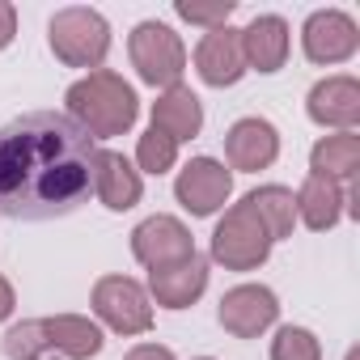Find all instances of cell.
<instances>
[{
  "label": "cell",
  "instance_id": "cell-12",
  "mask_svg": "<svg viewBox=\"0 0 360 360\" xmlns=\"http://www.w3.org/2000/svg\"><path fill=\"white\" fill-rule=\"evenodd\" d=\"M195 72L212 89H229L246 77V56H242V30L217 26L200 39L195 47Z\"/></svg>",
  "mask_w": 360,
  "mask_h": 360
},
{
  "label": "cell",
  "instance_id": "cell-22",
  "mask_svg": "<svg viewBox=\"0 0 360 360\" xmlns=\"http://www.w3.org/2000/svg\"><path fill=\"white\" fill-rule=\"evenodd\" d=\"M174 161H178V144H174L169 136H161L157 127H148V131L136 140V165H140L144 174L161 178L165 169H174Z\"/></svg>",
  "mask_w": 360,
  "mask_h": 360
},
{
  "label": "cell",
  "instance_id": "cell-25",
  "mask_svg": "<svg viewBox=\"0 0 360 360\" xmlns=\"http://www.w3.org/2000/svg\"><path fill=\"white\" fill-rule=\"evenodd\" d=\"M13 39H18V9L9 0H0V51H5Z\"/></svg>",
  "mask_w": 360,
  "mask_h": 360
},
{
  "label": "cell",
  "instance_id": "cell-8",
  "mask_svg": "<svg viewBox=\"0 0 360 360\" xmlns=\"http://www.w3.org/2000/svg\"><path fill=\"white\" fill-rule=\"evenodd\" d=\"M229 195H233V169H225V161L217 157H191L174 178V200L191 217H217Z\"/></svg>",
  "mask_w": 360,
  "mask_h": 360
},
{
  "label": "cell",
  "instance_id": "cell-11",
  "mask_svg": "<svg viewBox=\"0 0 360 360\" xmlns=\"http://www.w3.org/2000/svg\"><path fill=\"white\" fill-rule=\"evenodd\" d=\"M131 255H136V263H144L148 271H153V267H169V263H178V259L195 255V238H191V229L178 221V217L157 212V217H148V221H140V225L131 229Z\"/></svg>",
  "mask_w": 360,
  "mask_h": 360
},
{
  "label": "cell",
  "instance_id": "cell-7",
  "mask_svg": "<svg viewBox=\"0 0 360 360\" xmlns=\"http://www.w3.org/2000/svg\"><path fill=\"white\" fill-rule=\"evenodd\" d=\"M94 314L115 335H148L153 330V301L148 288L131 276H102L94 284Z\"/></svg>",
  "mask_w": 360,
  "mask_h": 360
},
{
  "label": "cell",
  "instance_id": "cell-19",
  "mask_svg": "<svg viewBox=\"0 0 360 360\" xmlns=\"http://www.w3.org/2000/svg\"><path fill=\"white\" fill-rule=\"evenodd\" d=\"M153 127H157L161 136H169L174 144L195 140L200 127H204V106H200V98H195L187 85L161 89L157 102H153Z\"/></svg>",
  "mask_w": 360,
  "mask_h": 360
},
{
  "label": "cell",
  "instance_id": "cell-6",
  "mask_svg": "<svg viewBox=\"0 0 360 360\" xmlns=\"http://www.w3.org/2000/svg\"><path fill=\"white\" fill-rule=\"evenodd\" d=\"M127 56H131V68L144 85L153 89H174L183 85V72H187V47L165 22H140L127 39Z\"/></svg>",
  "mask_w": 360,
  "mask_h": 360
},
{
  "label": "cell",
  "instance_id": "cell-9",
  "mask_svg": "<svg viewBox=\"0 0 360 360\" xmlns=\"http://www.w3.org/2000/svg\"><path fill=\"white\" fill-rule=\"evenodd\" d=\"M360 47V30L343 9H318L301 26V51L309 64H343Z\"/></svg>",
  "mask_w": 360,
  "mask_h": 360
},
{
  "label": "cell",
  "instance_id": "cell-2",
  "mask_svg": "<svg viewBox=\"0 0 360 360\" xmlns=\"http://www.w3.org/2000/svg\"><path fill=\"white\" fill-rule=\"evenodd\" d=\"M106 347V335L94 318L85 314H51V318H26L5 330L0 352L9 360H43V356H64V360H94Z\"/></svg>",
  "mask_w": 360,
  "mask_h": 360
},
{
  "label": "cell",
  "instance_id": "cell-3",
  "mask_svg": "<svg viewBox=\"0 0 360 360\" xmlns=\"http://www.w3.org/2000/svg\"><path fill=\"white\" fill-rule=\"evenodd\" d=\"M64 102H68V119L85 136H94V140H110V136L131 131L136 115H140L136 89L119 72H110V68H98V72L72 81L68 94H64Z\"/></svg>",
  "mask_w": 360,
  "mask_h": 360
},
{
  "label": "cell",
  "instance_id": "cell-5",
  "mask_svg": "<svg viewBox=\"0 0 360 360\" xmlns=\"http://www.w3.org/2000/svg\"><path fill=\"white\" fill-rule=\"evenodd\" d=\"M271 246L276 242H271L267 225L255 217V208L246 200L225 208V217L212 229V263H221L225 271H255V267H263Z\"/></svg>",
  "mask_w": 360,
  "mask_h": 360
},
{
  "label": "cell",
  "instance_id": "cell-27",
  "mask_svg": "<svg viewBox=\"0 0 360 360\" xmlns=\"http://www.w3.org/2000/svg\"><path fill=\"white\" fill-rule=\"evenodd\" d=\"M13 309H18V292H13V284L5 276H0V322L13 318Z\"/></svg>",
  "mask_w": 360,
  "mask_h": 360
},
{
  "label": "cell",
  "instance_id": "cell-18",
  "mask_svg": "<svg viewBox=\"0 0 360 360\" xmlns=\"http://www.w3.org/2000/svg\"><path fill=\"white\" fill-rule=\"evenodd\" d=\"M292 204H297V221H301L305 229L326 233V229H335V225L343 221L347 191H343L339 183H330V178H322V174H305V183H301V191L292 195Z\"/></svg>",
  "mask_w": 360,
  "mask_h": 360
},
{
  "label": "cell",
  "instance_id": "cell-13",
  "mask_svg": "<svg viewBox=\"0 0 360 360\" xmlns=\"http://www.w3.org/2000/svg\"><path fill=\"white\" fill-rule=\"evenodd\" d=\"M208 288V259L195 250L187 259H178L169 267H153L148 271V297L165 309H187L204 297Z\"/></svg>",
  "mask_w": 360,
  "mask_h": 360
},
{
  "label": "cell",
  "instance_id": "cell-16",
  "mask_svg": "<svg viewBox=\"0 0 360 360\" xmlns=\"http://www.w3.org/2000/svg\"><path fill=\"white\" fill-rule=\"evenodd\" d=\"M305 115L318 127H339L352 131L360 119V81L356 77H326L309 89L305 98Z\"/></svg>",
  "mask_w": 360,
  "mask_h": 360
},
{
  "label": "cell",
  "instance_id": "cell-15",
  "mask_svg": "<svg viewBox=\"0 0 360 360\" xmlns=\"http://www.w3.org/2000/svg\"><path fill=\"white\" fill-rule=\"evenodd\" d=\"M94 195L102 200V208L127 212V208H136L140 195H144V178H140V169H136L123 153L98 148V157H94Z\"/></svg>",
  "mask_w": 360,
  "mask_h": 360
},
{
  "label": "cell",
  "instance_id": "cell-21",
  "mask_svg": "<svg viewBox=\"0 0 360 360\" xmlns=\"http://www.w3.org/2000/svg\"><path fill=\"white\" fill-rule=\"evenodd\" d=\"M246 204L255 208V217L267 225L271 242L280 238H292V225H297V204H292V191L280 187V183H267V187H255L246 195Z\"/></svg>",
  "mask_w": 360,
  "mask_h": 360
},
{
  "label": "cell",
  "instance_id": "cell-24",
  "mask_svg": "<svg viewBox=\"0 0 360 360\" xmlns=\"http://www.w3.org/2000/svg\"><path fill=\"white\" fill-rule=\"evenodd\" d=\"M174 13L183 18V22H191V26H208V30H217V26H229L233 0H212V5H200V0H178Z\"/></svg>",
  "mask_w": 360,
  "mask_h": 360
},
{
  "label": "cell",
  "instance_id": "cell-26",
  "mask_svg": "<svg viewBox=\"0 0 360 360\" xmlns=\"http://www.w3.org/2000/svg\"><path fill=\"white\" fill-rule=\"evenodd\" d=\"M123 360H174V352L165 343H136Z\"/></svg>",
  "mask_w": 360,
  "mask_h": 360
},
{
  "label": "cell",
  "instance_id": "cell-23",
  "mask_svg": "<svg viewBox=\"0 0 360 360\" xmlns=\"http://www.w3.org/2000/svg\"><path fill=\"white\" fill-rule=\"evenodd\" d=\"M271 360H322V343L305 326H280L271 339Z\"/></svg>",
  "mask_w": 360,
  "mask_h": 360
},
{
  "label": "cell",
  "instance_id": "cell-4",
  "mask_svg": "<svg viewBox=\"0 0 360 360\" xmlns=\"http://www.w3.org/2000/svg\"><path fill=\"white\" fill-rule=\"evenodd\" d=\"M47 43H51V51H56L60 64L98 72L102 60H106V51H110V26H106V18H102L98 9L72 5V9H60V13L51 18Z\"/></svg>",
  "mask_w": 360,
  "mask_h": 360
},
{
  "label": "cell",
  "instance_id": "cell-17",
  "mask_svg": "<svg viewBox=\"0 0 360 360\" xmlns=\"http://www.w3.org/2000/svg\"><path fill=\"white\" fill-rule=\"evenodd\" d=\"M288 47H292V34H288V22L276 18V13H259L246 30H242V56H246V72H280L288 64Z\"/></svg>",
  "mask_w": 360,
  "mask_h": 360
},
{
  "label": "cell",
  "instance_id": "cell-10",
  "mask_svg": "<svg viewBox=\"0 0 360 360\" xmlns=\"http://www.w3.org/2000/svg\"><path fill=\"white\" fill-rule=\"evenodd\" d=\"M221 326L238 339H259L263 330L276 326L280 318V301L267 284H238L221 297V309H217Z\"/></svg>",
  "mask_w": 360,
  "mask_h": 360
},
{
  "label": "cell",
  "instance_id": "cell-14",
  "mask_svg": "<svg viewBox=\"0 0 360 360\" xmlns=\"http://www.w3.org/2000/svg\"><path fill=\"white\" fill-rule=\"evenodd\" d=\"M276 157H280V131H276V123L250 115V119H238L225 131V161H229V169L255 174V169H267Z\"/></svg>",
  "mask_w": 360,
  "mask_h": 360
},
{
  "label": "cell",
  "instance_id": "cell-20",
  "mask_svg": "<svg viewBox=\"0 0 360 360\" xmlns=\"http://www.w3.org/2000/svg\"><path fill=\"white\" fill-rule=\"evenodd\" d=\"M360 169V136L356 131H335V136H322L314 148H309V174H322L330 183H352Z\"/></svg>",
  "mask_w": 360,
  "mask_h": 360
},
{
  "label": "cell",
  "instance_id": "cell-28",
  "mask_svg": "<svg viewBox=\"0 0 360 360\" xmlns=\"http://www.w3.org/2000/svg\"><path fill=\"white\" fill-rule=\"evenodd\" d=\"M195 360H217V356H195Z\"/></svg>",
  "mask_w": 360,
  "mask_h": 360
},
{
  "label": "cell",
  "instance_id": "cell-1",
  "mask_svg": "<svg viewBox=\"0 0 360 360\" xmlns=\"http://www.w3.org/2000/svg\"><path fill=\"white\" fill-rule=\"evenodd\" d=\"M98 140L60 110H30L0 127V212L13 221H56L94 191Z\"/></svg>",
  "mask_w": 360,
  "mask_h": 360
}]
</instances>
